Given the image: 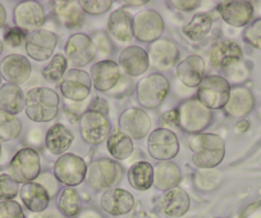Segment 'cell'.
Segmentation results:
<instances>
[{
	"mask_svg": "<svg viewBox=\"0 0 261 218\" xmlns=\"http://www.w3.org/2000/svg\"><path fill=\"white\" fill-rule=\"evenodd\" d=\"M3 41L0 40V56H2V53H3Z\"/></svg>",
	"mask_w": 261,
	"mask_h": 218,
	"instance_id": "50",
	"label": "cell"
},
{
	"mask_svg": "<svg viewBox=\"0 0 261 218\" xmlns=\"http://www.w3.org/2000/svg\"><path fill=\"white\" fill-rule=\"evenodd\" d=\"M243 58V52L240 45L232 40H222L212 47L210 63L217 69H227L240 63Z\"/></svg>",
	"mask_w": 261,
	"mask_h": 218,
	"instance_id": "23",
	"label": "cell"
},
{
	"mask_svg": "<svg viewBox=\"0 0 261 218\" xmlns=\"http://www.w3.org/2000/svg\"><path fill=\"white\" fill-rule=\"evenodd\" d=\"M16 27L26 32L27 35L37 31L45 22L44 7L34 0L21 2L16 6L13 12Z\"/></svg>",
	"mask_w": 261,
	"mask_h": 218,
	"instance_id": "15",
	"label": "cell"
},
{
	"mask_svg": "<svg viewBox=\"0 0 261 218\" xmlns=\"http://www.w3.org/2000/svg\"><path fill=\"white\" fill-rule=\"evenodd\" d=\"M57 204L65 217L74 218L81 213V197L73 187H64L58 197Z\"/></svg>",
	"mask_w": 261,
	"mask_h": 218,
	"instance_id": "36",
	"label": "cell"
},
{
	"mask_svg": "<svg viewBox=\"0 0 261 218\" xmlns=\"http://www.w3.org/2000/svg\"><path fill=\"white\" fill-rule=\"evenodd\" d=\"M169 6H172L173 8L178 9V11H193V9L199 8L200 2L199 0H172V2H168Z\"/></svg>",
	"mask_w": 261,
	"mask_h": 218,
	"instance_id": "44",
	"label": "cell"
},
{
	"mask_svg": "<svg viewBox=\"0 0 261 218\" xmlns=\"http://www.w3.org/2000/svg\"><path fill=\"white\" fill-rule=\"evenodd\" d=\"M147 3H149L147 0H137V2L130 0V2H125V4H127V6H130V7H141V6H145V4H147Z\"/></svg>",
	"mask_w": 261,
	"mask_h": 218,
	"instance_id": "49",
	"label": "cell"
},
{
	"mask_svg": "<svg viewBox=\"0 0 261 218\" xmlns=\"http://www.w3.org/2000/svg\"><path fill=\"white\" fill-rule=\"evenodd\" d=\"M58 44V36L49 30L40 29L27 35L26 52L30 58L37 62L47 61Z\"/></svg>",
	"mask_w": 261,
	"mask_h": 218,
	"instance_id": "17",
	"label": "cell"
},
{
	"mask_svg": "<svg viewBox=\"0 0 261 218\" xmlns=\"http://www.w3.org/2000/svg\"><path fill=\"white\" fill-rule=\"evenodd\" d=\"M182 180L179 167L172 160L159 162L154 167V186L162 191H168L170 189L178 187Z\"/></svg>",
	"mask_w": 261,
	"mask_h": 218,
	"instance_id": "30",
	"label": "cell"
},
{
	"mask_svg": "<svg viewBox=\"0 0 261 218\" xmlns=\"http://www.w3.org/2000/svg\"><path fill=\"white\" fill-rule=\"evenodd\" d=\"M67 66H68L67 58L63 54H55L51 61L49 62V64L42 69V76L46 81H60L64 77V75L67 74Z\"/></svg>",
	"mask_w": 261,
	"mask_h": 218,
	"instance_id": "38",
	"label": "cell"
},
{
	"mask_svg": "<svg viewBox=\"0 0 261 218\" xmlns=\"http://www.w3.org/2000/svg\"><path fill=\"white\" fill-rule=\"evenodd\" d=\"M91 82L95 89L100 92H110V90L117 86L122 79L120 68L113 61H100L95 63L91 68Z\"/></svg>",
	"mask_w": 261,
	"mask_h": 218,
	"instance_id": "20",
	"label": "cell"
},
{
	"mask_svg": "<svg viewBox=\"0 0 261 218\" xmlns=\"http://www.w3.org/2000/svg\"><path fill=\"white\" fill-rule=\"evenodd\" d=\"M217 11L223 21L233 27L247 26L253 18V7L250 2H220Z\"/></svg>",
	"mask_w": 261,
	"mask_h": 218,
	"instance_id": "22",
	"label": "cell"
},
{
	"mask_svg": "<svg viewBox=\"0 0 261 218\" xmlns=\"http://www.w3.org/2000/svg\"><path fill=\"white\" fill-rule=\"evenodd\" d=\"M162 121L164 122L167 126H178V111L173 109V111H168L163 114Z\"/></svg>",
	"mask_w": 261,
	"mask_h": 218,
	"instance_id": "45",
	"label": "cell"
},
{
	"mask_svg": "<svg viewBox=\"0 0 261 218\" xmlns=\"http://www.w3.org/2000/svg\"><path fill=\"white\" fill-rule=\"evenodd\" d=\"M123 179V167L117 160L99 158L87 167L86 181L94 190H109L117 187Z\"/></svg>",
	"mask_w": 261,
	"mask_h": 218,
	"instance_id": "4",
	"label": "cell"
},
{
	"mask_svg": "<svg viewBox=\"0 0 261 218\" xmlns=\"http://www.w3.org/2000/svg\"><path fill=\"white\" fill-rule=\"evenodd\" d=\"M236 129L240 132H246L250 129V121H247V119H240V121L236 124Z\"/></svg>",
	"mask_w": 261,
	"mask_h": 218,
	"instance_id": "47",
	"label": "cell"
},
{
	"mask_svg": "<svg viewBox=\"0 0 261 218\" xmlns=\"http://www.w3.org/2000/svg\"><path fill=\"white\" fill-rule=\"evenodd\" d=\"M118 126L123 134L132 140H141L149 136L152 122L149 114L141 108H128L119 116Z\"/></svg>",
	"mask_w": 261,
	"mask_h": 218,
	"instance_id": "13",
	"label": "cell"
},
{
	"mask_svg": "<svg viewBox=\"0 0 261 218\" xmlns=\"http://www.w3.org/2000/svg\"><path fill=\"white\" fill-rule=\"evenodd\" d=\"M165 23L163 17L152 9H146L134 17V36L141 42H155L162 39Z\"/></svg>",
	"mask_w": 261,
	"mask_h": 218,
	"instance_id": "14",
	"label": "cell"
},
{
	"mask_svg": "<svg viewBox=\"0 0 261 218\" xmlns=\"http://www.w3.org/2000/svg\"><path fill=\"white\" fill-rule=\"evenodd\" d=\"M108 34L118 42H129L134 39V18L129 12L119 8L110 14L108 19Z\"/></svg>",
	"mask_w": 261,
	"mask_h": 218,
	"instance_id": "26",
	"label": "cell"
},
{
	"mask_svg": "<svg viewBox=\"0 0 261 218\" xmlns=\"http://www.w3.org/2000/svg\"><path fill=\"white\" fill-rule=\"evenodd\" d=\"M92 41H94V44H95V46H96V49H97V46H100V49H104L107 53L112 52V46H108V45H105V42H107V44H110L109 39H108L107 35H104V34L97 35V36L95 37V39L92 40Z\"/></svg>",
	"mask_w": 261,
	"mask_h": 218,
	"instance_id": "46",
	"label": "cell"
},
{
	"mask_svg": "<svg viewBox=\"0 0 261 218\" xmlns=\"http://www.w3.org/2000/svg\"><path fill=\"white\" fill-rule=\"evenodd\" d=\"M257 116H258V118H260V121H261V105H260V108H258V112H257Z\"/></svg>",
	"mask_w": 261,
	"mask_h": 218,
	"instance_id": "51",
	"label": "cell"
},
{
	"mask_svg": "<svg viewBox=\"0 0 261 218\" xmlns=\"http://www.w3.org/2000/svg\"><path fill=\"white\" fill-rule=\"evenodd\" d=\"M67 62L74 69H81L96 57V46L90 36L85 34H74L68 39L64 47Z\"/></svg>",
	"mask_w": 261,
	"mask_h": 218,
	"instance_id": "12",
	"label": "cell"
},
{
	"mask_svg": "<svg viewBox=\"0 0 261 218\" xmlns=\"http://www.w3.org/2000/svg\"><path fill=\"white\" fill-rule=\"evenodd\" d=\"M107 145L109 154L117 160L127 159L134 153V141L127 135L123 134L119 127L110 132L107 140Z\"/></svg>",
	"mask_w": 261,
	"mask_h": 218,
	"instance_id": "34",
	"label": "cell"
},
{
	"mask_svg": "<svg viewBox=\"0 0 261 218\" xmlns=\"http://www.w3.org/2000/svg\"><path fill=\"white\" fill-rule=\"evenodd\" d=\"M80 131L85 142L90 145H99L107 141L112 131L108 114L96 109H87L80 118Z\"/></svg>",
	"mask_w": 261,
	"mask_h": 218,
	"instance_id": "8",
	"label": "cell"
},
{
	"mask_svg": "<svg viewBox=\"0 0 261 218\" xmlns=\"http://www.w3.org/2000/svg\"><path fill=\"white\" fill-rule=\"evenodd\" d=\"M24 39H27V34L22 31V30H19L18 27H11L4 34V41L11 47L21 46Z\"/></svg>",
	"mask_w": 261,
	"mask_h": 218,
	"instance_id": "43",
	"label": "cell"
},
{
	"mask_svg": "<svg viewBox=\"0 0 261 218\" xmlns=\"http://www.w3.org/2000/svg\"><path fill=\"white\" fill-rule=\"evenodd\" d=\"M80 6L84 12L90 16H100L104 14L112 8V0H81Z\"/></svg>",
	"mask_w": 261,
	"mask_h": 218,
	"instance_id": "39",
	"label": "cell"
},
{
	"mask_svg": "<svg viewBox=\"0 0 261 218\" xmlns=\"http://www.w3.org/2000/svg\"><path fill=\"white\" fill-rule=\"evenodd\" d=\"M19 195L27 209L34 213L44 212L51 200L47 190L41 184L34 181L24 184L19 190Z\"/></svg>",
	"mask_w": 261,
	"mask_h": 218,
	"instance_id": "28",
	"label": "cell"
},
{
	"mask_svg": "<svg viewBox=\"0 0 261 218\" xmlns=\"http://www.w3.org/2000/svg\"><path fill=\"white\" fill-rule=\"evenodd\" d=\"M60 108L59 95L49 87H34L24 100L27 117L34 122H50L58 116Z\"/></svg>",
	"mask_w": 261,
	"mask_h": 218,
	"instance_id": "2",
	"label": "cell"
},
{
	"mask_svg": "<svg viewBox=\"0 0 261 218\" xmlns=\"http://www.w3.org/2000/svg\"><path fill=\"white\" fill-rule=\"evenodd\" d=\"M169 81L162 74H151L140 80L136 87L137 100L141 107L154 109L160 107L169 92Z\"/></svg>",
	"mask_w": 261,
	"mask_h": 218,
	"instance_id": "5",
	"label": "cell"
},
{
	"mask_svg": "<svg viewBox=\"0 0 261 218\" xmlns=\"http://www.w3.org/2000/svg\"><path fill=\"white\" fill-rule=\"evenodd\" d=\"M73 140V134L67 127L57 124L47 130L46 136H45V145L51 154L60 157L71 148Z\"/></svg>",
	"mask_w": 261,
	"mask_h": 218,
	"instance_id": "31",
	"label": "cell"
},
{
	"mask_svg": "<svg viewBox=\"0 0 261 218\" xmlns=\"http://www.w3.org/2000/svg\"><path fill=\"white\" fill-rule=\"evenodd\" d=\"M41 174L40 155L32 148L18 150L9 163V176L18 184H29Z\"/></svg>",
	"mask_w": 261,
	"mask_h": 218,
	"instance_id": "6",
	"label": "cell"
},
{
	"mask_svg": "<svg viewBox=\"0 0 261 218\" xmlns=\"http://www.w3.org/2000/svg\"><path fill=\"white\" fill-rule=\"evenodd\" d=\"M31 63L29 59L19 54L7 56L0 63V75L8 84L19 85L24 84L31 76Z\"/></svg>",
	"mask_w": 261,
	"mask_h": 218,
	"instance_id": "21",
	"label": "cell"
},
{
	"mask_svg": "<svg viewBox=\"0 0 261 218\" xmlns=\"http://www.w3.org/2000/svg\"><path fill=\"white\" fill-rule=\"evenodd\" d=\"M128 182L135 190L145 191L154 185V167L149 162H136L128 169Z\"/></svg>",
	"mask_w": 261,
	"mask_h": 218,
	"instance_id": "33",
	"label": "cell"
},
{
	"mask_svg": "<svg viewBox=\"0 0 261 218\" xmlns=\"http://www.w3.org/2000/svg\"><path fill=\"white\" fill-rule=\"evenodd\" d=\"M255 108V96L250 89L245 86H234L230 89L229 99L223 108L225 113L233 118H243Z\"/></svg>",
	"mask_w": 261,
	"mask_h": 218,
	"instance_id": "24",
	"label": "cell"
},
{
	"mask_svg": "<svg viewBox=\"0 0 261 218\" xmlns=\"http://www.w3.org/2000/svg\"><path fill=\"white\" fill-rule=\"evenodd\" d=\"M100 207L107 214L118 217L128 214L135 207V198L129 191L119 187L105 190L100 197Z\"/></svg>",
	"mask_w": 261,
	"mask_h": 218,
	"instance_id": "18",
	"label": "cell"
},
{
	"mask_svg": "<svg viewBox=\"0 0 261 218\" xmlns=\"http://www.w3.org/2000/svg\"><path fill=\"white\" fill-rule=\"evenodd\" d=\"M192 163L197 168H215L225 157V141L217 134H197L188 142Z\"/></svg>",
	"mask_w": 261,
	"mask_h": 218,
	"instance_id": "1",
	"label": "cell"
},
{
	"mask_svg": "<svg viewBox=\"0 0 261 218\" xmlns=\"http://www.w3.org/2000/svg\"><path fill=\"white\" fill-rule=\"evenodd\" d=\"M0 218H26L21 205L14 200L0 202Z\"/></svg>",
	"mask_w": 261,
	"mask_h": 218,
	"instance_id": "42",
	"label": "cell"
},
{
	"mask_svg": "<svg viewBox=\"0 0 261 218\" xmlns=\"http://www.w3.org/2000/svg\"><path fill=\"white\" fill-rule=\"evenodd\" d=\"M2 79H3V77H2V75H0V87H2Z\"/></svg>",
	"mask_w": 261,
	"mask_h": 218,
	"instance_id": "52",
	"label": "cell"
},
{
	"mask_svg": "<svg viewBox=\"0 0 261 218\" xmlns=\"http://www.w3.org/2000/svg\"><path fill=\"white\" fill-rule=\"evenodd\" d=\"M191 205L190 195L180 187H174L165 191L160 207L164 214L172 218H179L188 212Z\"/></svg>",
	"mask_w": 261,
	"mask_h": 218,
	"instance_id": "29",
	"label": "cell"
},
{
	"mask_svg": "<svg viewBox=\"0 0 261 218\" xmlns=\"http://www.w3.org/2000/svg\"><path fill=\"white\" fill-rule=\"evenodd\" d=\"M147 54H149L150 66L156 71L165 72L173 68L178 62L179 49L174 41L162 37L152 42Z\"/></svg>",
	"mask_w": 261,
	"mask_h": 218,
	"instance_id": "16",
	"label": "cell"
},
{
	"mask_svg": "<svg viewBox=\"0 0 261 218\" xmlns=\"http://www.w3.org/2000/svg\"><path fill=\"white\" fill-rule=\"evenodd\" d=\"M178 80L187 87H199L205 79V61L202 57L188 56L178 63L175 69Z\"/></svg>",
	"mask_w": 261,
	"mask_h": 218,
	"instance_id": "25",
	"label": "cell"
},
{
	"mask_svg": "<svg viewBox=\"0 0 261 218\" xmlns=\"http://www.w3.org/2000/svg\"><path fill=\"white\" fill-rule=\"evenodd\" d=\"M54 13L58 22L68 30L79 29L86 19V13L80 6V2H55Z\"/></svg>",
	"mask_w": 261,
	"mask_h": 218,
	"instance_id": "27",
	"label": "cell"
},
{
	"mask_svg": "<svg viewBox=\"0 0 261 218\" xmlns=\"http://www.w3.org/2000/svg\"><path fill=\"white\" fill-rule=\"evenodd\" d=\"M147 150L151 158L156 160H172L179 153V141L172 130L160 129L150 132L147 137Z\"/></svg>",
	"mask_w": 261,
	"mask_h": 218,
	"instance_id": "11",
	"label": "cell"
},
{
	"mask_svg": "<svg viewBox=\"0 0 261 218\" xmlns=\"http://www.w3.org/2000/svg\"><path fill=\"white\" fill-rule=\"evenodd\" d=\"M59 89L63 96L69 102H86L91 94V77L84 69H69L60 80Z\"/></svg>",
	"mask_w": 261,
	"mask_h": 218,
	"instance_id": "10",
	"label": "cell"
},
{
	"mask_svg": "<svg viewBox=\"0 0 261 218\" xmlns=\"http://www.w3.org/2000/svg\"><path fill=\"white\" fill-rule=\"evenodd\" d=\"M178 126L187 134H202L212 125L213 111L197 98L186 99L178 105Z\"/></svg>",
	"mask_w": 261,
	"mask_h": 218,
	"instance_id": "3",
	"label": "cell"
},
{
	"mask_svg": "<svg viewBox=\"0 0 261 218\" xmlns=\"http://www.w3.org/2000/svg\"><path fill=\"white\" fill-rule=\"evenodd\" d=\"M18 182L14 181L9 175H0V199L13 200V198L18 195Z\"/></svg>",
	"mask_w": 261,
	"mask_h": 218,
	"instance_id": "40",
	"label": "cell"
},
{
	"mask_svg": "<svg viewBox=\"0 0 261 218\" xmlns=\"http://www.w3.org/2000/svg\"><path fill=\"white\" fill-rule=\"evenodd\" d=\"M22 132V124L16 116L0 111V142L17 139Z\"/></svg>",
	"mask_w": 261,
	"mask_h": 218,
	"instance_id": "37",
	"label": "cell"
},
{
	"mask_svg": "<svg viewBox=\"0 0 261 218\" xmlns=\"http://www.w3.org/2000/svg\"><path fill=\"white\" fill-rule=\"evenodd\" d=\"M26 96L19 86L6 84L0 87V111L9 114H19L24 109Z\"/></svg>",
	"mask_w": 261,
	"mask_h": 218,
	"instance_id": "32",
	"label": "cell"
},
{
	"mask_svg": "<svg viewBox=\"0 0 261 218\" xmlns=\"http://www.w3.org/2000/svg\"><path fill=\"white\" fill-rule=\"evenodd\" d=\"M6 21H7V12L6 9H4V7L0 4V29L6 25Z\"/></svg>",
	"mask_w": 261,
	"mask_h": 218,
	"instance_id": "48",
	"label": "cell"
},
{
	"mask_svg": "<svg viewBox=\"0 0 261 218\" xmlns=\"http://www.w3.org/2000/svg\"><path fill=\"white\" fill-rule=\"evenodd\" d=\"M213 21H214L213 16L210 13H206V12L195 14L192 19L183 27V34L192 41L202 40L212 31Z\"/></svg>",
	"mask_w": 261,
	"mask_h": 218,
	"instance_id": "35",
	"label": "cell"
},
{
	"mask_svg": "<svg viewBox=\"0 0 261 218\" xmlns=\"http://www.w3.org/2000/svg\"><path fill=\"white\" fill-rule=\"evenodd\" d=\"M243 40L255 49L261 50V18L248 25L243 31Z\"/></svg>",
	"mask_w": 261,
	"mask_h": 218,
	"instance_id": "41",
	"label": "cell"
},
{
	"mask_svg": "<svg viewBox=\"0 0 261 218\" xmlns=\"http://www.w3.org/2000/svg\"><path fill=\"white\" fill-rule=\"evenodd\" d=\"M149 54L144 47L129 45L119 53V68L128 76H141L149 69Z\"/></svg>",
	"mask_w": 261,
	"mask_h": 218,
	"instance_id": "19",
	"label": "cell"
},
{
	"mask_svg": "<svg viewBox=\"0 0 261 218\" xmlns=\"http://www.w3.org/2000/svg\"><path fill=\"white\" fill-rule=\"evenodd\" d=\"M87 166L81 157L72 153L60 155L54 164V177L59 184L73 187L82 184L86 179Z\"/></svg>",
	"mask_w": 261,
	"mask_h": 218,
	"instance_id": "9",
	"label": "cell"
},
{
	"mask_svg": "<svg viewBox=\"0 0 261 218\" xmlns=\"http://www.w3.org/2000/svg\"><path fill=\"white\" fill-rule=\"evenodd\" d=\"M230 89L232 87L227 79L219 75H210L199 85L197 99L212 111L222 109L229 99Z\"/></svg>",
	"mask_w": 261,
	"mask_h": 218,
	"instance_id": "7",
	"label": "cell"
},
{
	"mask_svg": "<svg viewBox=\"0 0 261 218\" xmlns=\"http://www.w3.org/2000/svg\"><path fill=\"white\" fill-rule=\"evenodd\" d=\"M0 157H2V145H0Z\"/></svg>",
	"mask_w": 261,
	"mask_h": 218,
	"instance_id": "53",
	"label": "cell"
}]
</instances>
